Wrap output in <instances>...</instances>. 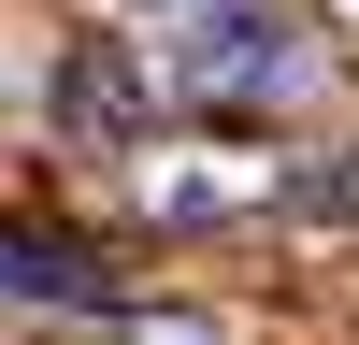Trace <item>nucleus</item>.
Masks as SVG:
<instances>
[{"instance_id":"nucleus-4","label":"nucleus","mask_w":359,"mask_h":345,"mask_svg":"<svg viewBox=\"0 0 359 345\" xmlns=\"http://www.w3.org/2000/svg\"><path fill=\"white\" fill-rule=\"evenodd\" d=\"M101 345H201L187 316H130V331H101Z\"/></svg>"},{"instance_id":"nucleus-1","label":"nucleus","mask_w":359,"mask_h":345,"mask_svg":"<svg viewBox=\"0 0 359 345\" xmlns=\"http://www.w3.org/2000/svg\"><path fill=\"white\" fill-rule=\"evenodd\" d=\"M158 72L187 86V101H287L316 58H302V29H287L273 0H201V15L158 43Z\"/></svg>"},{"instance_id":"nucleus-5","label":"nucleus","mask_w":359,"mask_h":345,"mask_svg":"<svg viewBox=\"0 0 359 345\" xmlns=\"http://www.w3.org/2000/svg\"><path fill=\"white\" fill-rule=\"evenodd\" d=\"M115 15H172V29H187V15H201V0H115Z\"/></svg>"},{"instance_id":"nucleus-3","label":"nucleus","mask_w":359,"mask_h":345,"mask_svg":"<svg viewBox=\"0 0 359 345\" xmlns=\"http://www.w3.org/2000/svg\"><path fill=\"white\" fill-rule=\"evenodd\" d=\"M302 216H331V230H359V144H345L331 172H302Z\"/></svg>"},{"instance_id":"nucleus-2","label":"nucleus","mask_w":359,"mask_h":345,"mask_svg":"<svg viewBox=\"0 0 359 345\" xmlns=\"http://www.w3.org/2000/svg\"><path fill=\"white\" fill-rule=\"evenodd\" d=\"M0 302H86V259L72 245H0Z\"/></svg>"}]
</instances>
